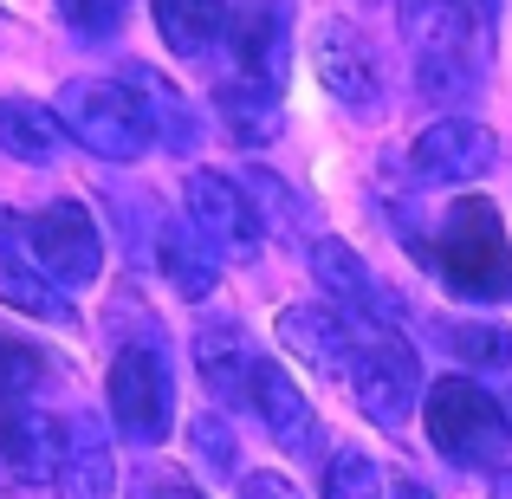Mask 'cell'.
Masks as SVG:
<instances>
[{"label":"cell","mask_w":512,"mask_h":499,"mask_svg":"<svg viewBox=\"0 0 512 499\" xmlns=\"http://www.w3.org/2000/svg\"><path fill=\"white\" fill-rule=\"evenodd\" d=\"M402 39L415 59V85L428 98H467L480 91V65H487V26L461 7V0H396Z\"/></svg>","instance_id":"6da1fadb"},{"label":"cell","mask_w":512,"mask_h":499,"mask_svg":"<svg viewBox=\"0 0 512 499\" xmlns=\"http://www.w3.org/2000/svg\"><path fill=\"white\" fill-rule=\"evenodd\" d=\"M435 266L448 279L454 299H480V305H512V240L506 221L487 195H461L441 221V247Z\"/></svg>","instance_id":"7a4b0ae2"},{"label":"cell","mask_w":512,"mask_h":499,"mask_svg":"<svg viewBox=\"0 0 512 499\" xmlns=\"http://www.w3.org/2000/svg\"><path fill=\"white\" fill-rule=\"evenodd\" d=\"M422 422H428V441H435L454 467H500L506 461V435H512L506 402L487 396L474 376H441V383H428Z\"/></svg>","instance_id":"3957f363"},{"label":"cell","mask_w":512,"mask_h":499,"mask_svg":"<svg viewBox=\"0 0 512 499\" xmlns=\"http://www.w3.org/2000/svg\"><path fill=\"white\" fill-rule=\"evenodd\" d=\"M59 124L72 143H85L104 163H137L156 143L150 117H143L137 91L130 85H98V78H78V85L59 91Z\"/></svg>","instance_id":"277c9868"},{"label":"cell","mask_w":512,"mask_h":499,"mask_svg":"<svg viewBox=\"0 0 512 499\" xmlns=\"http://www.w3.org/2000/svg\"><path fill=\"white\" fill-rule=\"evenodd\" d=\"M350 389H357V409L370 415L383 435H402L422 402V370H415V350L402 337H363L357 370H350Z\"/></svg>","instance_id":"5b68a950"},{"label":"cell","mask_w":512,"mask_h":499,"mask_svg":"<svg viewBox=\"0 0 512 499\" xmlns=\"http://www.w3.org/2000/svg\"><path fill=\"white\" fill-rule=\"evenodd\" d=\"M111 415L130 441H163L169 435V415H175V383H169V363L163 350L150 344H124L111 363Z\"/></svg>","instance_id":"8992f818"},{"label":"cell","mask_w":512,"mask_h":499,"mask_svg":"<svg viewBox=\"0 0 512 499\" xmlns=\"http://www.w3.org/2000/svg\"><path fill=\"white\" fill-rule=\"evenodd\" d=\"M182 208H188V227H195L214 253L253 260V247H260V214H253V195L240 182H227L221 169H195L182 182Z\"/></svg>","instance_id":"52a82bcc"},{"label":"cell","mask_w":512,"mask_h":499,"mask_svg":"<svg viewBox=\"0 0 512 499\" xmlns=\"http://www.w3.org/2000/svg\"><path fill=\"white\" fill-rule=\"evenodd\" d=\"M26 247H33V260L46 266L59 286H91L98 266H104L98 221H91L78 201H46V208L26 221Z\"/></svg>","instance_id":"ba28073f"},{"label":"cell","mask_w":512,"mask_h":499,"mask_svg":"<svg viewBox=\"0 0 512 499\" xmlns=\"http://www.w3.org/2000/svg\"><path fill=\"white\" fill-rule=\"evenodd\" d=\"M318 78L325 91L344 104L350 117H376L383 111V65H376L370 39L344 20H325L318 26Z\"/></svg>","instance_id":"9c48e42d"},{"label":"cell","mask_w":512,"mask_h":499,"mask_svg":"<svg viewBox=\"0 0 512 499\" xmlns=\"http://www.w3.org/2000/svg\"><path fill=\"white\" fill-rule=\"evenodd\" d=\"M409 163L428 182H480V175L500 163V137L487 124H474V117H441V124H428L415 137Z\"/></svg>","instance_id":"30bf717a"},{"label":"cell","mask_w":512,"mask_h":499,"mask_svg":"<svg viewBox=\"0 0 512 499\" xmlns=\"http://www.w3.org/2000/svg\"><path fill=\"white\" fill-rule=\"evenodd\" d=\"M234 59L240 78L260 91H279L292 72V0H247L234 13Z\"/></svg>","instance_id":"8fae6325"},{"label":"cell","mask_w":512,"mask_h":499,"mask_svg":"<svg viewBox=\"0 0 512 499\" xmlns=\"http://www.w3.org/2000/svg\"><path fill=\"white\" fill-rule=\"evenodd\" d=\"M273 331H279V344H286L305 370H318V376H350L357 370L363 337L350 331L331 305H286V312L273 318Z\"/></svg>","instance_id":"7c38bea8"},{"label":"cell","mask_w":512,"mask_h":499,"mask_svg":"<svg viewBox=\"0 0 512 499\" xmlns=\"http://www.w3.org/2000/svg\"><path fill=\"white\" fill-rule=\"evenodd\" d=\"M312 273H318V286H325L331 299L350 305V312H370L376 325H396L402 318V305L383 292V279L363 266V253L350 247V240H312Z\"/></svg>","instance_id":"4fadbf2b"},{"label":"cell","mask_w":512,"mask_h":499,"mask_svg":"<svg viewBox=\"0 0 512 499\" xmlns=\"http://www.w3.org/2000/svg\"><path fill=\"white\" fill-rule=\"evenodd\" d=\"M247 402H253V415H260L266 428H273V441L279 448H292L299 454L305 441L318 435V415H312V402L299 396V383H292L279 363H253V376H247Z\"/></svg>","instance_id":"5bb4252c"},{"label":"cell","mask_w":512,"mask_h":499,"mask_svg":"<svg viewBox=\"0 0 512 499\" xmlns=\"http://www.w3.org/2000/svg\"><path fill=\"white\" fill-rule=\"evenodd\" d=\"M59 487L65 499H111L117 493V461H111V441L91 415H72L65 422V467H59Z\"/></svg>","instance_id":"9a60e30c"},{"label":"cell","mask_w":512,"mask_h":499,"mask_svg":"<svg viewBox=\"0 0 512 499\" xmlns=\"http://www.w3.org/2000/svg\"><path fill=\"white\" fill-rule=\"evenodd\" d=\"M156 260H163L169 286L182 292L188 305H201L214 286H221V253H214L195 227H163V234H156Z\"/></svg>","instance_id":"2e32d148"},{"label":"cell","mask_w":512,"mask_h":499,"mask_svg":"<svg viewBox=\"0 0 512 499\" xmlns=\"http://www.w3.org/2000/svg\"><path fill=\"white\" fill-rule=\"evenodd\" d=\"M0 150L20 156V163H52L65 150L59 111H46L33 98H0Z\"/></svg>","instance_id":"e0dca14e"},{"label":"cell","mask_w":512,"mask_h":499,"mask_svg":"<svg viewBox=\"0 0 512 499\" xmlns=\"http://www.w3.org/2000/svg\"><path fill=\"white\" fill-rule=\"evenodd\" d=\"M253 363H260V357H247V337H240L234 325H208V331L195 337V370H201V383H208L214 396H227V402H247Z\"/></svg>","instance_id":"ac0fdd59"},{"label":"cell","mask_w":512,"mask_h":499,"mask_svg":"<svg viewBox=\"0 0 512 499\" xmlns=\"http://www.w3.org/2000/svg\"><path fill=\"white\" fill-rule=\"evenodd\" d=\"M214 111H221L227 137L240 143V150H266V143L279 137V91H260V85H221V98H214Z\"/></svg>","instance_id":"d6986e66"},{"label":"cell","mask_w":512,"mask_h":499,"mask_svg":"<svg viewBox=\"0 0 512 499\" xmlns=\"http://www.w3.org/2000/svg\"><path fill=\"white\" fill-rule=\"evenodd\" d=\"M150 7H156V33L182 59H201L227 26V0H150Z\"/></svg>","instance_id":"ffe728a7"},{"label":"cell","mask_w":512,"mask_h":499,"mask_svg":"<svg viewBox=\"0 0 512 499\" xmlns=\"http://www.w3.org/2000/svg\"><path fill=\"white\" fill-rule=\"evenodd\" d=\"M124 85L137 91V104H143V117H150V130L169 143V150H188V143H195V111L175 98V85H169L163 72H150V65H130Z\"/></svg>","instance_id":"44dd1931"},{"label":"cell","mask_w":512,"mask_h":499,"mask_svg":"<svg viewBox=\"0 0 512 499\" xmlns=\"http://www.w3.org/2000/svg\"><path fill=\"white\" fill-rule=\"evenodd\" d=\"M0 305H13V312H26V318H46V325H72V299L52 292V279L26 273V266H13V260H0Z\"/></svg>","instance_id":"7402d4cb"},{"label":"cell","mask_w":512,"mask_h":499,"mask_svg":"<svg viewBox=\"0 0 512 499\" xmlns=\"http://www.w3.org/2000/svg\"><path fill=\"white\" fill-rule=\"evenodd\" d=\"M448 350L474 370H512V331L500 325H448Z\"/></svg>","instance_id":"603a6c76"},{"label":"cell","mask_w":512,"mask_h":499,"mask_svg":"<svg viewBox=\"0 0 512 499\" xmlns=\"http://www.w3.org/2000/svg\"><path fill=\"white\" fill-rule=\"evenodd\" d=\"M325 499H383V474H376L370 454H357V448L331 454V467H325Z\"/></svg>","instance_id":"cb8c5ba5"},{"label":"cell","mask_w":512,"mask_h":499,"mask_svg":"<svg viewBox=\"0 0 512 499\" xmlns=\"http://www.w3.org/2000/svg\"><path fill=\"white\" fill-rule=\"evenodd\" d=\"M39 376H46V357H39L33 344H13V337H0V409H13L20 396H33Z\"/></svg>","instance_id":"d4e9b609"},{"label":"cell","mask_w":512,"mask_h":499,"mask_svg":"<svg viewBox=\"0 0 512 499\" xmlns=\"http://www.w3.org/2000/svg\"><path fill=\"white\" fill-rule=\"evenodd\" d=\"M124 13H130V0H59V20L78 39H111L124 26Z\"/></svg>","instance_id":"484cf974"},{"label":"cell","mask_w":512,"mask_h":499,"mask_svg":"<svg viewBox=\"0 0 512 499\" xmlns=\"http://www.w3.org/2000/svg\"><path fill=\"white\" fill-rule=\"evenodd\" d=\"M188 441L201 448V467H214V474H234V435H227L221 415H195V422H188Z\"/></svg>","instance_id":"4316f807"},{"label":"cell","mask_w":512,"mask_h":499,"mask_svg":"<svg viewBox=\"0 0 512 499\" xmlns=\"http://www.w3.org/2000/svg\"><path fill=\"white\" fill-rule=\"evenodd\" d=\"M240 499H299V487L286 474H247L240 480Z\"/></svg>","instance_id":"83f0119b"},{"label":"cell","mask_w":512,"mask_h":499,"mask_svg":"<svg viewBox=\"0 0 512 499\" xmlns=\"http://www.w3.org/2000/svg\"><path fill=\"white\" fill-rule=\"evenodd\" d=\"M20 247H26V221L0 208V260H7V253H20Z\"/></svg>","instance_id":"f1b7e54d"},{"label":"cell","mask_w":512,"mask_h":499,"mask_svg":"<svg viewBox=\"0 0 512 499\" xmlns=\"http://www.w3.org/2000/svg\"><path fill=\"white\" fill-rule=\"evenodd\" d=\"M156 499H201L188 480H156Z\"/></svg>","instance_id":"f546056e"},{"label":"cell","mask_w":512,"mask_h":499,"mask_svg":"<svg viewBox=\"0 0 512 499\" xmlns=\"http://www.w3.org/2000/svg\"><path fill=\"white\" fill-rule=\"evenodd\" d=\"M389 499H435V493H428L422 480H396V487H389Z\"/></svg>","instance_id":"4dcf8cb0"},{"label":"cell","mask_w":512,"mask_h":499,"mask_svg":"<svg viewBox=\"0 0 512 499\" xmlns=\"http://www.w3.org/2000/svg\"><path fill=\"white\" fill-rule=\"evenodd\" d=\"M461 7H467V13H474V20H480V26H493V7H500V0H461Z\"/></svg>","instance_id":"1f68e13d"},{"label":"cell","mask_w":512,"mask_h":499,"mask_svg":"<svg viewBox=\"0 0 512 499\" xmlns=\"http://www.w3.org/2000/svg\"><path fill=\"white\" fill-rule=\"evenodd\" d=\"M493 499H512V467H500V480H493Z\"/></svg>","instance_id":"d6a6232c"},{"label":"cell","mask_w":512,"mask_h":499,"mask_svg":"<svg viewBox=\"0 0 512 499\" xmlns=\"http://www.w3.org/2000/svg\"><path fill=\"white\" fill-rule=\"evenodd\" d=\"M506 422H512V396H506Z\"/></svg>","instance_id":"836d02e7"}]
</instances>
